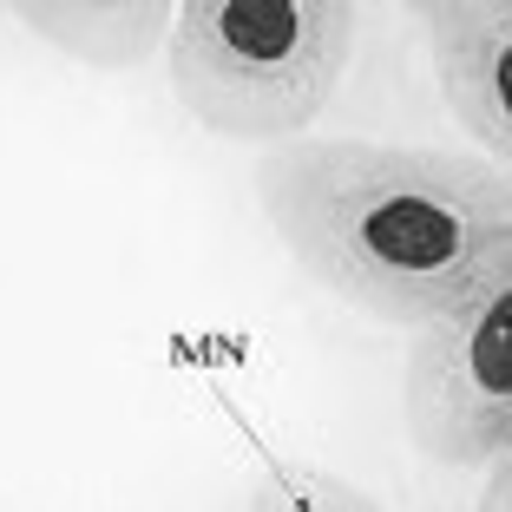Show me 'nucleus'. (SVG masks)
<instances>
[{
    "instance_id": "f257e3e1",
    "label": "nucleus",
    "mask_w": 512,
    "mask_h": 512,
    "mask_svg": "<svg viewBox=\"0 0 512 512\" xmlns=\"http://www.w3.org/2000/svg\"><path fill=\"white\" fill-rule=\"evenodd\" d=\"M256 204L335 302L434 329L512 250V171L480 151L296 138L263 151Z\"/></svg>"
},
{
    "instance_id": "f03ea898",
    "label": "nucleus",
    "mask_w": 512,
    "mask_h": 512,
    "mask_svg": "<svg viewBox=\"0 0 512 512\" xmlns=\"http://www.w3.org/2000/svg\"><path fill=\"white\" fill-rule=\"evenodd\" d=\"M362 46L348 0H191L171 27V92L204 132L296 145L335 106Z\"/></svg>"
},
{
    "instance_id": "7ed1b4c3",
    "label": "nucleus",
    "mask_w": 512,
    "mask_h": 512,
    "mask_svg": "<svg viewBox=\"0 0 512 512\" xmlns=\"http://www.w3.org/2000/svg\"><path fill=\"white\" fill-rule=\"evenodd\" d=\"M401 414L440 467H493L512 453V250L460 309L414 335Z\"/></svg>"
},
{
    "instance_id": "20e7f679",
    "label": "nucleus",
    "mask_w": 512,
    "mask_h": 512,
    "mask_svg": "<svg viewBox=\"0 0 512 512\" xmlns=\"http://www.w3.org/2000/svg\"><path fill=\"white\" fill-rule=\"evenodd\" d=\"M421 33L460 132L512 171V0H427Z\"/></svg>"
},
{
    "instance_id": "39448f33",
    "label": "nucleus",
    "mask_w": 512,
    "mask_h": 512,
    "mask_svg": "<svg viewBox=\"0 0 512 512\" xmlns=\"http://www.w3.org/2000/svg\"><path fill=\"white\" fill-rule=\"evenodd\" d=\"M14 14L46 46H60L66 60L99 66V73H125V66L151 60L158 46H171V27H178V7L165 0H40Z\"/></svg>"
},
{
    "instance_id": "423d86ee",
    "label": "nucleus",
    "mask_w": 512,
    "mask_h": 512,
    "mask_svg": "<svg viewBox=\"0 0 512 512\" xmlns=\"http://www.w3.org/2000/svg\"><path fill=\"white\" fill-rule=\"evenodd\" d=\"M250 512H388L375 493H362L342 473L302 467V460H270L250 486Z\"/></svg>"
},
{
    "instance_id": "0eeeda50",
    "label": "nucleus",
    "mask_w": 512,
    "mask_h": 512,
    "mask_svg": "<svg viewBox=\"0 0 512 512\" xmlns=\"http://www.w3.org/2000/svg\"><path fill=\"white\" fill-rule=\"evenodd\" d=\"M473 512H512V453L486 467V486H480V506Z\"/></svg>"
}]
</instances>
